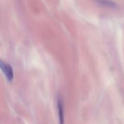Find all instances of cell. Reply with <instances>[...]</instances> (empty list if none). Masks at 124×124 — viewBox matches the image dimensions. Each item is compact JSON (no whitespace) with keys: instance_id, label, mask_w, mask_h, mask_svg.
Returning a JSON list of instances; mask_svg holds the SVG:
<instances>
[{"instance_id":"2","label":"cell","mask_w":124,"mask_h":124,"mask_svg":"<svg viewBox=\"0 0 124 124\" xmlns=\"http://www.w3.org/2000/svg\"><path fill=\"white\" fill-rule=\"evenodd\" d=\"M57 107H58L60 124H64V105H63V99L60 97H58L57 99Z\"/></svg>"},{"instance_id":"1","label":"cell","mask_w":124,"mask_h":124,"mask_svg":"<svg viewBox=\"0 0 124 124\" xmlns=\"http://www.w3.org/2000/svg\"><path fill=\"white\" fill-rule=\"evenodd\" d=\"M0 69L2 70L5 76L9 82H12L13 79V71L12 67L9 64L5 63L0 59Z\"/></svg>"},{"instance_id":"3","label":"cell","mask_w":124,"mask_h":124,"mask_svg":"<svg viewBox=\"0 0 124 124\" xmlns=\"http://www.w3.org/2000/svg\"><path fill=\"white\" fill-rule=\"evenodd\" d=\"M100 3L102 4L105 5L106 6H109V7H114L115 6V4L112 1H108V0H97Z\"/></svg>"}]
</instances>
